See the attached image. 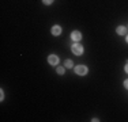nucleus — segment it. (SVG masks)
I'll list each match as a JSON object with an SVG mask.
<instances>
[{"instance_id": "nucleus-1", "label": "nucleus", "mask_w": 128, "mask_h": 122, "mask_svg": "<svg viewBox=\"0 0 128 122\" xmlns=\"http://www.w3.org/2000/svg\"><path fill=\"white\" fill-rule=\"evenodd\" d=\"M71 50H72V53H74V54H76V56H80V54L83 53V46H82L80 44H75V45H72Z\"/></svg>"}, {"instance_id": "nucleus-2", "label": "nucleus", "mask_w": 128, "mask_h": 122, "mask_svg": "<svg viewBox=\"0 0 128 122\" xmlns=\"http://www.w3.org/2000/svg\"><path fill=\"white\" fill-rule=\"evenodd\" d=\"M75 73L79 76H84L87 73V66H84V65H78L76 68H75Z\"/></svg>"}, {"instance_id": "nucleus-3", "label": "nucleus", "mask_w": 128, "mask_h": 122, "mask_svg": "<svg viewBox=\"0 0 128 122\" xmlns=\"http://www.w3.org/2000/svg\"><path fill=\"white\" fill-rule=\"evenodd\" d=\"M48 62H49L50 65H57L59 59H57V56H54V54H50V56L48 57Z\"/></svg>"}, {"instance_id": "nucleus-4", "label": "nucleus", "mask_w": 128, "mask_h": 122, "mask_svg": "<svg viewBox=\"0 0 128 122\" xmlns=\"http://www.w3.org/2000/svg\"><path fill=\"white\" fill-rule=\"evenodd\" d=\"M71 38H72V41H80V39H82V34L79 31H74L71 34Z\"/></svg>"}, {"instance_id": "nucleus-5", "label": "nucleus", "mask_w": 128, "mask_h": 122, "mask_svg": "<svg viewBox=\"0 0 128 122\" xmlns=\"http://www.w3.org/2000/svg\"><path fill=\"white\" fill-rule=\"evenodd\" d=\"M60 33H62V27L60 26H53L52 27V34L53 35H60Z\"/></svg>"}, {"instance_id": "nucleus-6", "label": "nucleus", "mask_w": 128, "mask_h": 122, "mask_svg": "<svg viewBox=\"0 0 128 122\" xmlns=\"http://www.w3.org/2000/svg\"><path fill=\"white\" fill-rule=\"evenodd\" d=\"M116 31H117L118 35H124V34L127 33V29H126L124 26H118L117 29H116Z\"/></svg>"}, {"instance_id": "nucleus-7", "label": "nucleus", "mask_w": 128, "mask_h": 122, "mask_svg": "<svg viewBox=\"0 0 128 122\" xmlns=\"http://www.w3.org/2000/svg\"><path fill=\"white\" fill-rule=\"evenodd\" d=\"M64 64H66L67 68H72V66H74V64H72L71 60H66V62H64Z\"/></svg>"}, {"instance_id": "nucleus-8", "label": "nucleus", "mask_w": 128, "mask_h": 122, "mask_svg": "<svg viewBox=\"0 0 128 122\" xmlns=\"http://www.w3.org/2000/svg\"><path fill=\"white\" fill-rule=\"evenodd\" d=\"M57 73H59V75H64V68L63 66H59V68H57Z\"/></svg>"}, {"instance_id": "nucleus-9", "label": "nucleus", "mask_w": 128, "mask_h": 122, "mask_svg": "<svg viewBox=\"0 0 128 122\" xmlns=\"http://www.w3.org/2000/svg\"><path fill=\"white\" fill-rule=\"evenodd\" d=\"M42 1H44V4L49 5V4H52V3H53V0H42Z\"/></svg>"}, {"instance_id": "nucleus-10", "label": "nucleus", "mask_w": 128, "mask_h": 122, "mask_svg": "<svg viewBox=\"0 0 128 122\" xmlns=\"http://www.w3.org/2000/svg\"><path fill=\"white\" fill-rule=\"evenodd\" d=\"M124 87H126L127 90H128V80H126V81H124Z\"/></svg>"}, {"instance_id": "nucleus-11", "label": "nucleus", "mask_w": 128, "mask_h": 122, "mask_svg": "<svg viewBox=\"0 0 128 122\" xmlns=\"http://www.w3.org/2000/svg\"><path fill=\"white\" fill-rule=\"evenodd\" d=\"M124 69H126V72L128 73V62H127V65H126V68H124Z\"/></svg>"}, {"instance_id": "nucleus-12", "label": "nucleus", "mask_w": 128, "mask_h": 122, "mask_svg": "<svg viewBox=\"0 0 128 122\" xmlns=\"http://www.w3.org/2000/svg\"><path fill=\"white\" fill-rule=\"evenodd\" d=\"M127 44H128V37H127Z\"/></svg>"}]
</instances>
